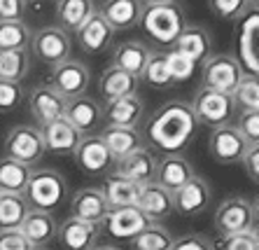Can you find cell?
I'll return each instance as SVG.
<instances>
[{
	"instance_id": "cell-16",
	"label": "cell",
	"mask_w": 259,
	"mask_h": 250,
	"mask_svg": "<svg viewBox=\"0 0 259 250\" xmlns=\"http://www.w3.org/2000/svg\"><path fill=\"white\" fill-rule=\"evenodd\" d=\"M170 49L180 52L182 56H187L194 66H203L212 56V35L210 31L201 24H187L178 35L175 45Z\"/></svg>"
},
{
	"instance_id": "cell-35",
	"label": "cell",
	"mask_w": 259,
	"mask_h": 250,
	"mask_svg": "<svg viewBox=\"0 0 259 250\" xmlns=\"http://www.w3.org/2000/svg\"><path fill=\"white\" fill-rule=\"evenodd\" d=\"M28 208L24 194H0V229H19Z\"/></svg>"
},
{
	"instance_id": "cell-43",
	"label": "cell",
	"mask_w": 259,
	"mask_h": 250,
	"mask_svg": "<svg viewBox=\"0 0 259 250\" xmlns=\"http://www.w3.org/2000/svg\"><path fill=\"white\" fill-rule=\"evenodd\" d=\"M234 127L250 145H257V141H259V110L241 112V117H238V122H236Z\"/></svg>"
},
{
	"instance_id": "cell-11",
	"label": "cell",
	"mask_w": 259,
	"mask_h": 250,
	"mask_svg": "<svg viewBox=\"0 0 259 250\" xmlns=\"http://www.w3.org/2000/svg\"><path fill=\"white\" fill-rule=\"evenodd\" d=\"M72 159H75V166L87 176H105L115 166V159L108 152V147L98 134L82 136V141L72 152Z\"/></svg>"
},
{
	"instance_id": "cell-50",
	"label": "cell",
	"mask_w": 259,
	"mask_h": 250,
	"mask_svg": "<svg viewBox=\"0 0 259 250\" xmlns=\"http://www.w3.org/2000/svg\"><path fill=\"white\" fill-rule=\"evenodd\" d=\"M94 250H119V248H115V245H96Z\"/></svg>"
},
{
	"instance_id": "cell-46",
	"label": "cell",
	"mask_w": 259,
	"mask_h": 250,
	"mask_svg": "<svg viewBox=\"0 0 259 250\" xmlns=\"http://www.w3.org/2000/svg\"><path fill=\"white\" fill-rule=\"evenodd\" d=\"M26 0H0V21H24Z\"/></svg>"
},
{
	"instance_id": "cell-51",
	"label": "cell",
	"mask_w": 259,
	"mask_h": 250,
	"mask_svg": "<svg viewBox=\"0 0 259 250\" xmlns=\"http://www.w3.org/2000/svg\"><path fill=\"white\" fill-rule=\"evenodd\" d=\"M26 3H28V0H26Z\"/></svg>"
},
{
	"instance_id": "cell-12",
	"label": "cell",
	"mask_w": 259,
	"mask_h": 250,
	"mask_svg": "<svg viewBox=\"0 0 259 250\" xmlns=\"http://www.w3.org/2000/svg\"><path fill=\"white\" fill-rule=\"evenodd\" d=\"M154 225L140 213L138 206H124V208H110L108 215L101 222V232L108 236L119 238V241H131L133 236H138L145 227Z\"/></svg>"
},
{
	"instance_id": "cell-14",
	"label": "cell",
	"mask_w": 259,
	"mask_h": 250,
	"mask_svg": "<svg viewBox=\"0 0 259 250\" xmlns=\"http://www.w3.org/2000/svg\"><path fill=\"white\" fill-rule=\"evenodd\" d=\"M66 98L49 85H35L28 92V110L33 119L40 124V129L66 115Z\"/></svg>"
},
{
	"instance_id": "cell-29",
	"label": "cell",
	"mask_w": 259,
	"mask_h": 250,
	"mask_svg": "<svg viewBox=\"0 0 259 250\" xmlns=\"http://www.w3.org/2000/svg\"><path fill=\"white\" fill-rule=\"evenodd\" d=\"M138 85L140 79H136L133 75L124 73L115 66H108L103 70L101 79H98V96H101L103 103H110V101H117V98L138 94Z\"/></svg>"
},
{
	"instance_id": "cell-45",
	"label": "cell",
	"mask_w": 259,
	"mask_h": 250,
	"mask_svg": "<svg viewBox=\"0 0 259 250\" xmlns=\"http://www.w3.org/2000/svg\"><path fill=\"white\" fill-rule=\"evenodd\" d=\"M0 250H33L19 229H0Z\"/></svg>"
},
{
	"instance_id": "cell-4",
	"label": "cell",
	"mask_w": 259,
	"mask_h": 250,
	"mask_svg": "<svg viewBox=\"0 0 259 250\" xmlns=\"http://www.w3.org/2000/svg\"><path fill=\"white\" fill-rule=\"evenodd\" d=\"M215 229L220 236H231L257 229V203L245 196H229L215 211Z\"/></svg>"
},
{
	"instance_id": "cell-38",
	"label": "cell",
	"mask_w": 259,
	"mask_h": 250,
	"mask_svg": "<svg viewBox=\"0 0 259 250\" xmlns=\"http://www.w3.org/2000/svg\"><path fill=\"white\" fill-rule=\"evenodd\" d=\"M173 234L163 225H150L145 227L138 236L131 238L133 250H170L173 248Z\"/></svg>"
},
{
	"instance_id": "cell-36",
	"label": "cell",
	"mask_w": 259,
	"mask_h": 250,
	"mask_svg": "<svg viewBox=\"0 0 259 250\" xmlns=\"http://www.w3.org/2000/svg\"><path fill=\"white\" fill-rule=\"evenodd\" d=\"M140 79H145L154 89H168V87H173V79H170V73H168V61H166V49H157V52L152 49Z\"/></svg>"
},
{
	"instance_id": "cell-25",
	"label": "cell",
	"mask_w": 259,
	"mask_h": 250,
	"mask_svg": "<svg viewBox=\"0 0 259 250\" xmlns=\"http://www.w3.org/2000/svg\"><path fill=\"white\" fill-rule=\"evenodd\" d=\"M40 131H42L45 152L59 154V157H72L77 143L82 141V134L68 122L66 117H61L56 122L47 124V127H42Z\"/></svg>"
},
{
	"instance_id": "cell-49",
	"label": "cell",
	"mask_w": 259,
	"mask_h": 250,
	"mask_svg": "<svg viewBox=\"0 0 259 250\" xmlns=\"http://www.w3.org/2000/svg\"><path fill=\"white\" fill-rule=\"evenodd\" d=\"M143 7H152V5H175V3H180V0H140Z\"/></svg>"
},
{
	"instance_id": "cell-44",
	"label": "cell",
	"mask_w": 259,
	"mask_h": 250,
	"mask_svg": "<svg viewBox=\"0 0 259 250\" xmlns=\"http://www.w3.org/2000/svg\"><path fill=\"white\" fill-rule=\"evenodd\" d=\"M220 250H259L257 229L231 234V236H222V248Z\"/></svg>"
},
{
	"instance_id": "cell-3",
	"label": "cell",
	"mask_w": 259,
	"mask_h": 250,
	"mask_svg": "<svg viewBox=\"0 0 259 250\" xmlns=\"http://www.w3.org/2000/svg\"><path fill=\"white\" fill-rule=\"evenodd\" d=\"M68 196L66 178L54 169H35L28 178V185L24 189V199L30 208L54 213Z\"/></svg>"
},
{
	"instance_id": "cell-32",
	"label": "cell",
	"mask_w": 259,
	"mask_h": 250,
	"mask_svg": "<svg viewBox=\"0 0 259 250\" xmlns=\"http://www.w3.org/2000/svg\"><path fill=\"white\" fill-rule=\"evenodd\" d=\"M138 185L128 183L124 178L110 173L101 185V192L105 196V203L108 208H124V206H136V199H138Z\"/></svg>"
},
{
	"instance_id": "cell-18",
	"label": "cell",
	"mask_w": 259,
	"mask_h": 250,
	"mask_svg": "<svg viewBox=\"0 0 259 250\" xmlns=\"http://www.w3.org/2000/svg\"><path fill=\"white\" fill-rule=\"evenodd\" d=\"M98 236H101V227L89 225L82 220L66 218L56 227V238L63 250H94L98 245Z\"/></svg>"
},
{
	"instance_id": "cell-27",
	"label": "cell",
	"mask_w": 259,
	"mask_h": 250,
	"mask_svg": "<svg viewBox=\"0 0 259 250\" xmlns=\"http://www.w3.org/2000/svg\"><path fill=\"white\" fill-rule=\"evenodd\" d=\"M101 17L110 24L112 31H131L136 28L143 14L140 0H103L101 7H96Z\"/></svg>"
},
{
	"instance_id": "cell-9",
	"label": "cell",
	"mask_w": 259,
	"mask_h": 250,
	"mask_svg": "<svg viewBox=\"0 0 259 250\" xmlns=\"http://www.w3.org/2000/svg\"><path fill=\"white\" fill-rule=\"evenodd\" d=\"M89 85H91V73L82 61L68 59V61H63V63H59V66L52 68L49 87H52L54 92H59L66 101L77 98V96H84L87 89H89Z\"/></svg>"
},
{
	"instance_id": "cell-17",
	"label": "cell",
	"mask_w": 259,
	"mask_h": 250,
	"mask_svg": "<svg viewBox=\"0 0 259 250\" xmlns=\"http://www.w3.org/2000/svg\"><path fill=\"white\" fill-rule=\"evenodd\" d=\"M82 136H94L98 129H103V105L91 96H77L66 103L63 115Z\"/></svg>"
},
{
	"instance_id": "cell-19",
	"label": "cell",
	"mask_w": 259,
	"mask_h": 250,
	"mask_svg": "<svg viewBox=\"0 0 259 250\" xmlns=\"http://www.w3.org/2000/svg\"><path fill=\"white\" fill-rule=\"evenodd\" d=\"M103 105V127H128V129H138L140 119L145 115V101L138 94L131 96L117 98L110 103Z\"/></svg>"
},
{
	"instance_id": "cell-28",
	"label": "cell",
	"mask_w": 259,
	"mask_h": 250,
	"mask_svg": "<svg viewBox=\"0 0 259 250\" xmlns=\"http://www.w3.org/2000/svg\"><path fill=\"white\" fill-rule=\"evenodd\" d=\"M152 49L140 40H124V43L115 45V49H112V63L110 66L119 68L124 73L133 75L136 79H140Z\"/></svg>"
},
{
	"instance_id": "cell-33",
	"label": "cell",
	"mask_w": 259,
	"mask_h": 250,
	"mask_svg": "<svg viewBox=\"0 0 259 250\" xmlns=\"http://www.w3.org/2000/svg\"><path fill=\"white\" fill-rule=\"evenodd\" d=\"M33 169L10 157L0 159V194H24Z\"/></svg>"
},
{
	"instance_id": "cell-13",
	"label": "cell",
	"mask_w": 259,
	"mask_h": 250,
	"mask_svg": "<svg viewBox=\"0 0 259 250\" xmlns=\"http://www.w3.org/2000/svg\"><path fill=\"white\" fill-rule=\"evenodd\" d=\"M157 154L152 152V147L143 145L138 147L136 152L126 154L124 159H117L115 161V176L124 178V180H128V183L138 185V187H143V185L147 183H154V173H157Z\"/></svg>"
},
{
	"instance_id": "cell-48",
	"label": "cell",
	"mask_w": 259,
	"mask_h": 250,
	"mask_svg": "<svg viewBox=\"0 0 259 250\" xmlns=\"http://www.w3.org/2000/svg\"><path fill=\"white\" fill-rule=\"evenodd\" d=\"M241 164L245 166V171L250 173V178H252L254 183L259 180V147L257 145H250L245 150V154H243Z\"/></svg>"
},
{
	"instance_id": "cell-39",
	"label": "cell",
	"mask_w": 259,
	"mask_h": 250,
	"mask_svg": "<svg viewBox=\"0 0 259 250\" xmlns=\"http://www.w3.org/2000/svg\"><path fill=\"white\" fill-rule=\"evenodd\" d=\"M229 96H231L234 108H238L241 112L259 110V79H257V75L245 73Z\"/></svg>"
},
{
	"instance_id": "cell-7",
	"label": "cell",
	"mask_w": 259,
	"mask_h": 250,
	"mask_svg": "<svg viewBox=\"0 0 259 250\" xmlns=\"http://www.w3.org/2000/svg\"><path fill=\"white\" fill-rule=\"evenodd\" d=\"M245 75L238 59L231 54H212L201 66V87L220 94H231Z\"/></svg>"
},
{
	"instance_id": "cell-21",
	"label": "cell",
	"mask_w": 259,
	"mask_h": 250,
	"mask_svg": "<svg viewBox=\"0 0 259 250\" xmlns=\"http://www.w3.org/2000/svg\"><path fill=\"white\" fill-rule=\"evenodd\" d=\"M77 43L79 47L84 49L87 54H101V52H108L115 43V31L110 28V24L101 17V12H94L84 24L79 26L77 31Z\"/></svg>"
},
{
	"instance_id": "cell-22",
	"label": "cell",
	"mask_w": 259,
	"mask_h": 250,
	"mask_svg": "<svg viewBox=\"0 0 259 250\" xmlns=\"http://www.w3.org/2000/svg\"><path fill=\"white\" fill-rule=\"evenodd\" d=\"M257 33H259V14L257 5H252L241 17V28H238V63L243 70H250V75H257L259 59H257Z\"/></svg>"
},
{
	"instance_id": "cell-20",
	"label": "cell",
	"mask_w": 259,
	"mask_h": 250,
	"mask_svg": "<svg viewBox=\"0 0 259 250\" xmlns=\"http://www.w3.org/2000/svg\"><path fill=\"white\" fill-rule=\"evenodd\" d=\"M196 176L187 159L182 154H163L157 159V173H154V183L163 187L166 192L175 194L182 185H187Z\"/></svg>"
},
{
	"instance_id": "cell-15",
	"label": "cell",
	"mask_w": 259,
	"mask_h": 250,
	"mask_svg": "<svg viewBox=\"0 0 259 250\" xmlns=\"http://www.w3.org/2000/svg\"><path fill=\"white\" fill-rule=\"evenodd\" d=\"M212 192L210 185L203 178L194 176L187 185H182L173 194V213L182 215V218H196V215L205 213L210 206Z\"/></svg>"
},
{
	"instance_id": "cell-2",
	"label": "cell",
	"mask_w": 259,
	"mask_h": 250,
	"mask_svg": "<svg viewBox=\"0 0 259 250\" xmlns=\"http://www.w3.org/2000/svg\"><path fill=\"white\" fill-rule=\"evenodd\" d=\"M138 26L147 33L152 43H157L161 49H168L175 45L182 28L187 26V19H185L180 3H175V5H152L143 7Z\"/></svg>"
},
{
	"instance_id": "cell-1",
	"label": "cell",
	"mask_w": 259,
	"mask_h": 250,
	"mask_svg": "<svg viewBox=\"0 0 259 250\" xmlns=\"http://www.w3.org/2000/svg\"><path fill=\"white\" fill-rule=\"evenodd\" d=\"M196 117L187 101H168L150 117L147 138L166 154H180L196 134Z\"/></svg>"
},
{
	"instance_id": "cell-24",
	"label": "cell",
	"mask_w": 259,
	"mask_h": 250,
	"mask_svg": "<svg viewBox=\"0 0 259 250\" xmlns=\"http://www.w3.org/2000/svg\"><path fill=\"white\" fill-rule=\"evenodd\" d=\"M56 227H59V222L52 213L28 208L19 232L26 236V241L33 245V250H45L56 238Z\"/></svg>"
},
{
	"instance_id": "cell-31",
	"label": "cell",
	"mask_w": 259,
	"mask_h": 250,
	"mask_svg": "<svg viewBox=\"0 0 259 250\" xmlns=\"http://www.w3.org/2000/svg\"><path fill=\"white\" fill-rule=\"evenodd\" d=\"M56 26L66 33H75L96 12L94 0H56Z\"/></svg>"
},
{
	"instance_id": "cell-26",
	"label": "cell",
	"mask_w": 259,
	"mask_h": 250,
	"mask_svg": "<svg viewBox=\"0 0 259 250\" xmlns=\"http://www.w3.org/2000/svg\"><path fill=\"white\" fill-rule=\"evenodd\" d=\"M136 206L140 208V213L150 220V222L161 225V220L173 215V194L166 192L163 187H159L157 183H147L138 189Z\"/></svg>"
},
{
	"instance_id": "cell-6",
	"label": "cell",
	"mask_w": 259,
	"mask_h": 250,
	"mask_svg": "<svg viewBox=\"0 0 259 250\" xmlns=\"http://www.w3.org/2000/svg\"><path fill=\"white\" fill-rule=\"evenodd\" d=\"M5 157L30 166V169L40 164V159L45 157V141L40 127L19 124V127L10 129L5 136Z\"/></svg>"
},
{
	"instance_id": "cell-10",
	"label": "cell",
	"mask_w": 259,
	"mask_h": 250,
	"mask_svg": "<svg viewBox=\"0 0 259 250\" xmlns=\"http://www.w3.org/2000/svg\"><path fill=\"white\" fill-rule=\"evenodd\" d=\"M250 147V143L236 131L234 124H224V127L210 129V138H208V152L217 164L229 166L241 164L243 154Z\"/></svg>"
},
{
	"instance_id": "cell-41",
	"label": "cell",
	"mask_w": 259,
	"mask_h": 250,
	"mask_svg": "<svg viewBox=\"0 0 259 250\" xmlns=\"http://www.w3.org/2000/svg\"><path fill=\"white\" fill-rule=\"evenodd\" d=\"M26 98V92L21 82H10V79H0V112H14L21 108Z\"/></svg>"
},
{
	"instance_id": "cell-23",
	"label": "cell",
	"mask_w": 259,
	"mask_h": 250,
	"mask_svg": "<svg viewBox=\"0 0 259 250\" xmlns=\"http://www.w3.org/2000/svg\"><path fill=\"white\" fill-rule=\"evenodd\" d=\"M108 203L103 196L101 187H84L77 189L70 199V218L89 222V225H98L101 227L103 218L108 215Z\"/></svg>"
},
{
	"instance_id": "cell-42",
	"label": "cell",
	"mask_w": 259,
	"mask_h": 250,
	"mask_svg": "<svg viewBox=\"0 0 259 250\" xmlns=\"http://www.w3.org/2000/svg\"><path fill=\"white\" fill-rule=\"evenodd\" d=\"M166 61H168V73H170L173 85L192 79L194 68H196V66L189 61L187 56H182L180 52H175V49H166Z\"/></svg>"
},
{
	"instance_id": "cell-30",
	"label": "cell",
	"mask_w": 259,
	"mask_h": 250,
	"mask_svg": "<svg viewBox=\"0 0 259 250\" xmlns=\"http://www.w3.org/2000/svg\"><path fill=\"white\" fill-rule=\"evenodd\" d=\"M101 141L105 143L108 152L112 154V159H124L126 154L136 152L138 147H143V136L138 129H128V127H103L101 129Z\"/></svg>"
},
{
	"instance_id": "cell-8",
	"label": "cell",
	"mask_w": 259,
	"mask_h": 250,
	"mask_svg": "<svg viewBox=\"0 0 259 250\" xmlns=\"http://www.w3.org/2000/svg\"><path fill=\"white\" fill-rule=\"evenodd\" d=\"M189 105H192V112L196 117V124H205L210 129L231 124V117L236 112L229 94L210 92V89H203V87L196 89L194 101Z\"/></svg>"
},
{
	"instance_id": "cell-47",
	"label": "cell",
	"mask_w": 259,
	"mask_h": 250,
	"mask_svg": "<svg viewBox=\"0 0 259 250\" xmlns=\"http://www.w3.org/2000/svg\"><path fill=\"white\" fill-rule=\"evenodd\" d=\"M170 250H212V243L201 234H185V236L175 238Z\"/></svg>"
},
{
	"instance_id": "cell-37",
	"label": "cell",
	"mask_w": 259,
	"mask_h": 250,
	"mask_svg": "<svg viewBox=\"0 0 259 250\" xmlns=\"http://www.w3.org/2000/svg\"><path fill=\"white\" fill-rule=\"evenodd\" d=\"M30 70V54L28 49L17 52H0V79L21 82Z\"/></svg>"
},
{
	"instance_id": "cell-34",
	"label": "cell",
	"mask_w": 259,
	"mask_h": 250,
	"mask_svg": "<svg viewBox=\"0 0 259 250\" xmlns=\"http://www.w3.org/2000/svg\"><path fill=\"white\" fill-rule=\"evenodd\" d=\"M33 31L26 21H0V52L28 49Z\"/></svg>"
},
{
	"instance_id": "cell-5",
	"label": "cell",
	"mask_w": 259,
	"mask_h": 250,
	"mask_svg": "<svg viewBox=\"0 0 259 250\" xmlns=\"http://www.w3.org/2000/svg\"><path fill=\"white\" fill-rule=\"evenodd\" d=\"M30 52L40 63L54 68L59 63L68 61L70 59V49H72V40L70 33H66L59 26H42L37 28L30 37Z\"/></svg>"
},
{
	"instance_id": "cell-40",
	"label": "cell",
	"mask_w": 259,
	"mask_h": 250,
	"mask_svg": "<svg viewBox=\"0 0 259 250\" xmlns=\"http://www.w3.org/2000/svg\"><path fill=\"white\" fill-rule=\"evenodd\" d=\"M252 5H257V0H208L210 12L222 21H238Z\"/></svg>"
}]
</instances>
